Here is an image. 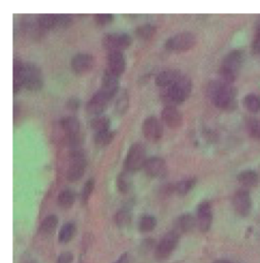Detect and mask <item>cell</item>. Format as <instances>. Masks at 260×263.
<instances>
[{
	"instance_id": "obj_1",
	"label": "cell",
	"mask_w": 260,
	"mask_h": 263,
	"mask_svg": "<svg viewBox=\"0 0 260 263\" xmlns=\"http://www.w3.org/2000/svg\"><path fill=\"white\" fill-rule=\"evenodd\" d=\"M207 95L211 102L218 109L229 110L235 104V89L232 85H228L219 80L213 81L209 84Z\"/></svg>"
},
{
	"instance_id": "obj_2",
	"label": "cell",
	"mask_w": 260,
	"mask_h": 263,
	"mask_svg": "<svg viewBox=\"0 0 260 263\" xmlns=\"http://www.w3.org/2000/svg\"><path fill=\"white\" fill-rule=\"evenodd\" d=\"M191 90V80L186 76H182L181 79L175 83L173 86L161 88V100L166 106L176 107L177 105L184 103L189 98Z\"/></svg>"
},
{
	"instance_id": "obj_3",
	"label": "cell",
	"mask_w": 260,
	"mask_h": 263,
	"mask_svg": "<svg viewBox=\"0 0 260 263\" xmlns=\"http://www.w3.org/2000/svg\"><path fill=\"white\" fill-rule=\"evenodd\" d=\"M243 60H244V56L242 51L233 50L229 52L222 59L221 65L219 67L218 80L228 85H233L238 77Z\"/></svg>"
},
{
	"instance_id": "obj_4",
	"label": "cell",
	"mask_w": 260,
	"mask_h": 263,
	"mask_svg": "<svg viewBox=\"0 0 260 263\" xmlns=\"http://www.w3.org/2000/svg\"><path fill=\"white\" fill-rule=\"evenodd\" d=\"M87 169V157L82 148L71 149L66 178L70 182L79 181L85 175Z\"/></svg>"
},
{
	"instance_id": "obj_5",
	"label": "cell",
	"mask_w": 260,
	"mask_h": 263,
	"mask_svg": "<svg viewBox=\"0 0 260 263\" xmlns=\"http://www.w3.org/2000/svg\"><path fill=\"white\" fill-rule=\"evenodd\" d=\"M22 81L23 88L31 90L38 91L43 88L44 80L41 69L34 63L26 62L23 65L22 71Z\"/></svg>"
},
{
	"instance_id": "obj_6",
	"label": "cell",
	"mask_w": 260,
	"mask_h": 263,
	"mask_svg": "<svg viewBox=\"0 0 260 263\" xmlns=\"http://www.w3.org/2000/svg\"><path fill=\"white\" fill-rule=\"evenodd\" d=\"M145 158V147L140 142H134L127 152L125 161H124V170L130 174L135 173L143 168Z\"/></svg>"
},
{
	"instance_id": "obj_7",
	"label": "cell",
	"mask_w": 260,
	"mask_h": 263,
	"mask_svg": "<svg viewBox=\"0 0 260 263\" xmlns=\"http://www.w3.org/2000/svg\"><path fill=\"white\" fill-rule=\"evenodd\" d=\"M180 240V234L172 230L168 232L158 243L155 250V255L159 260H166L173 254Z\"/></svg>"
},
{
	"instance_id": "obj_8",
	"label": "cell",
	"mask_w": 260,
	"mask_h": 263,
	"mask_svg": "<svg viewBox=\"0 0 260 263\" xmlns=\"http://www.w3.org/2000/svg\"><path fill=\"white\" fill-rule=\"evenodd\" d=\"M195 44V35L190 32H183L170 37L165 43V48L172 52H186L192 49Z\"/></svg>"
},
{
	"instance_id": "obj_9",
	"label": "cell",
	"mask_w": 260,
	"mask_h": 263,
	"mask_svg": "<svg viewBox=\"0 0 260 263\" xmlns=\"http://www.w3.org/2000/svg\"><path fill=\"white\" fill-rule=\"evenodd\" d=\"M102 44L109 52L120 51L127 49L131 44V37L125 33H111L104 36Z\"/></svg>"
},
{
	"instance_id": "obj_10",
	"label": "cell",
	"mask_w": 260,
	"mask_h": 263,
	"mask_svg": "<svg viewBox=\"0 0 260 263\" xmlns=\"http://www.w3.org/2000/svg\"><path fill=\"white\" fill-rule=\"evenodd\" d=\"M142 133L148 141L158 142L163 137V124L157 117L150 116L142 123Z\"/></svg>"
},
{
	"instance_id": "obj_11",
	"label": "cell",
	"mask_w": 260,
	"mask_h": 263,
	"mask_svg": "<svg viewBox=\"0 0 260 263\" xmlns=\"http://www.w3.org/2000/svg\"><path fill=\"white\" fill-rule=\"evenodd\" d=\"M233 206L236 213L241 217H247L252 210V200L247 189L238 190L233 197Z\"/></svg>"
},
{
	"instance_id": "obj_12",
	"label": "cell",
	"mask_w": 260,
	"mask_h": 263,
	"mask_svg": "<svg viewBox=\"0 0 260 263\" xmlns=\"http://www.w3.org/2000/svg\"><path fill=\"white\" fill-rule=\"evenodd\" d=\"M95 59L91 54L87 52H81L76 54L70 61V66L73 72L78 74H85L90 71L94 67Z\"/></svg>"
},
{
	"instance_id": "obj_13",
	"label": "cell",
	"mask_w": 260,
	"mask_h": 263,
	"mask_svg": "<svg viewBox=\"0 0 260 263\" xmlns=\"http://www.w3.org/2000/svg\"><path fill=\"white\" fill-rule=\"evenodd\" d=\"M197 227L202 233L210 231L213 223V210L209 201H202L197 206L196 212Z\"/></svg>"
},
{
	"instance_id": "obj_14",
	"label": "cell",
	"mask_w": 260,
	"mask_h": 263,
	"mask_svg": "<svg viewBox=\"0 0 260 263\" xmlns=\"http://www.w3.org/2000/svg\"><path fill=\"white\" fill-rule=\"evenodd\" d=\"M111 100L112 99H110L101 89H99L87 101L86 109L88 113L99 116L101 113L105 111V109L108 107Z\"/></svg>"
},
{
	"instance_id": "obj_15",
	"label": "cell",
	"mask_w": 260,
	"mask_h": 263,
	"mask_svg": "<svg viewBox=\"0 0 260 263\" xmlns=\"http://www.w3.org/2000/svg\"><path fill=\"white\" fill-rule=\"evenodd\" d=\"M142 169L146 175L155 178V177H161L166 174L167 165L164 159L160 157H151L146 159Z\"/></svg>"
},
{
	"instance_id": "obj_16",
	"label": "cell",
	"mask_w": 260,
	"mask_h": 263,
	"mask_svg": "<svg viewBox=\"0 0 260 263\" xmlns=\"http://www.w3.org/2000/svg\"><path fill=\"white\" fill-rule=\"evenodd\" d=\"M163 122L171 129H178L182 126L183 115L182 113L172 106H165L161 114Z\"/></svg>"
},
{
	"instance_id": "obj_17",
	"label": "cell",
	"mask_w": 260,
	"mask_h": 263,
	"mask_svg": "<svg viewBox=\"0 0 260 263\" xmlns=\"http://www.w3.org/2000/svg\"><path fill=\"white\" fill-rule=\"evenodd\" d=\"M119 77L112 73L109 69L105 70L102 77V84H101V90L107 95L110 99H113L114 96L119 90Z\"/></svg>"
},
{
	"instance_id": "obj_18",
	"label": "cell",
	"mask_w": 260,
	"mask_h": 263,
	"mask_svg": "<svg viewBox=\"0 0 260 263\" xmlns=\"http://www.w3.org/2000/svg\"><path fill=\"white\" fill-rule=\"evenodd\" d=\"M126 68V60L122 52L111 51L108 54V69L117 77L124 73Z\"/></svg>"
},
{
	"instance_id": "obj_19",
	"label": "cell",
	"mask_w": 260,
	"mask_h": 263,
	"mask_svg": "<svg viewBox=\"0 0 260 263\" xmlns=\"http://www.w3.org/2000/svg\"><path fill=\"white\" fill-rule=\"evenodd\" d=\"M183 74L177 69H169L162 71L156 78V84L161 88H168L177 83Z\"/></svg>"
},
{
	"instance_id": "obj_20",
	"label": "cell",
	"mask_w": 260,
	"mask_h": 263,
	"mask_svg": "<svg viewBox=\"0 0 260 263\" xmlns=\"http://www.w3.org/2000/svg\"><path fill=\"white\" fill-rule=\"evenodd\" d=\"M197 226L196 219L190 214H184L180 216L175 222V231L180 235L191 232Z\"/></svg>"
},
{
	"instance_id": "obj_21",
	"label": "cell",
	"mask_w": 260,
	"mask_h": 263,
	"mask_svg": "<svg viewBox=\"0 0 260 263\" xmlns=\"http://www.w3.org/2000/svg\"><path fill=\"white\" fill-rule=\"evenodd\" d=\"M59 126L64 132L65 135H72V134H78L81 133V124L80 121L72 116H67L63 117L59 121Z\"/></svg>"
},
{
	"instance_id": "obj_22",
	"label": "cell",
	"mask_w": 260,
	"mask_h": 263,
	"mask_svg": "<svg viewBox=\"0 0 260 263\" xmlns=\"http://www.w3.org/2000/svg\"><path fill=\"white\" fill-rule=\"evenodd\" d=\"M77 195L71 189H63L57 196V204L61 209H69L76 202Z\"/></svg>"
},
{
	"instance_id": "obj_23",
	"label": "cell",
	"mask_w": 260,
	"mask_h": 263,
	"mask_svg": "<svg viewBox=\"0 0 260 263\" xmlns=\"http://www.w3.org/2000/svg\"><path fill=\"white\" fill-rule=\"evenodd\" d=\"M238 181H239L240 184H242V186L245 187V189L246 188H251V187H254L258 184L259 176L255 171L246 170V171L241 172L238 175Z\"/></svg>"
},
{
	"instance_id": "obj_24",
	"label": "cell",
	"mask_w": 260,
	"mask_h": 263,
	"mask_svg": "<svg viewBox=\"0 0 260 263\" xmlns=\"http://www.w3.org/2000/svg\"><path fill=\"white\" fill-rule=\"evenodd\" d=\"M89 125H90V128L96 133L107 132V130H110L111 121H110L109 117L99 115V116H97V117H95L90 120Z\"/></svg>"
},
{
	"instance_id": "obj_25",
	"label": "cell",
	"mask_w": 260,
	"mask_h": 263,
	"mask_svg": "<svg viewBox=\"0 0 260 263\" xmlns=\"http://www.w3.org/2000/svg\"><path fill=\"white\" fill-rule=\"evenodd\" d=\"M195 185H196V179L193 177L180 180L175 184V192L180 196H184L188 194L194 188Z\"/></svg>"
},
{
	"instance_id": "obj_26",
	"label": "cell",
	"mask_w": 260,
	"mask_h": 263,
	"mask_svg": "<svg viewBox=\"0 0 260 263\" xmlns=\"http://www.w3.org/2000/svg\"><path fill=\"white\" fill-rule=\"evenodd\" d=\"M76 231H77V228L73 222L64 223L58 233V241L62 244H66L70 242L76 234Z\"/></svg>"
},
{
	"instance_id": "obj_27",
	"label": "cell",
	"mask_w": 260,
	"mask_h": 263,
	"mask_svg": "<svg viewBox=\"0 0 260 263\" xmlns=\"http://www.w3.org/2000/svg\"><path fill=\"white\" fill-rule=\"evenodd\" d=\"M24 62L20 59L15 58L13 62V93L20 91L23 88V81H22V71H23Z\"/></svg>"
},
{
	"instance_id": "obj_28",
	"label": "cell",
	"mask_w": 260,
	"mask_h": 263,
	"mask_svg": "<svg viewBox=\"0 0 260 263\" xmlns=\"http://www.w3.org/2000/svg\"><path fill=\"white\" fill-rule=\"evenodd\" d=\"M38 25L43 30H51L58 27V14H41L38 16Z\"/></svg>"
},
{
	"instance_id": "obj_29",
	"label": "cell",
	"mask_w": 260,
	"mask_h": 263,
	"mask_svg": "<svg viewBox=\"0 0 260 263\" xmlns=\"http://www.w3.org/2000/svg\"><path fill=\"white\" fill-rule=\"evenodd\" d=\"M130 173L127 171L123 170L121 173H119V175L117 176L116 179V185H117V189L119 190L120 193L126 194L131 188V177Z\"/></svg>"
},
{
	"instance_id": "obj_30",
	"label": "cell",
	"mask_w": 260,
	"mask_h": 263,
	"mask_svg": "<svg viewBox=\"0 0 260 263\" xmlns=\"http://www.w3.org/2000/svg\"><path fill=\"white\" fill-rule=\"evenodd\" d=\"M156 33H157V27L152 24L141 25L135 30V35L142 40H148L153 38Z\"/></svg>"
},
{
	"instance_id": "obj_31",
	"label": "cell",
	"mask_w": 260,
	"mask_h": 263,
	"mask_svg": "<svg viewBox=\"0 0 260 263\" xmlns=\"http://www.w3.org/2000/svg\"><path fill=\"white\" fill-rule=\"evenodd\" d=\"M157 223L158 221L154 216L145 215V216H142L138 221V230L141 233H148L155 230V228L157 227Z\"/></svg>"
},
{
	"instance_id": "obj_32",
	"label": "cell",
	"mask_w": 260,
	"mask_h": 263,
	"mask_svg": "<svg viewBox=\"0 0 260 263\" xmlns=\"http://www.w3.org/2000/svg\"><path fill=\"white\" fill-rule=\"evenodd\" d=\"M57 224H58V218L55 215H51L43 219L39 230L44 235H50L55 231Z\"/></svg>"
},
{
	"instance_id": "obj_33",
	"label": "cell",
	"mask_w": 260,
	"mask_h": 263,
	"mask_svg": "<svg viewBox=\"0 0 260 263\" xmlns=\"http://www.w3.org/2000/svg\"><path fill=\"white\" fill-rule=\"evenodd\" d=\"M243 104L244 107L252 113L260 112V98L255 93L247 95L243 100Z\"/></svg>"
},
{
	"instance_id": "obj_34",
	"label": "cell",
	"mask_w": 260,
	"mask_h": 263,
	"mask_svg": "<svg viewBox=\"0 0 260 263\" xmlns=\"http://www.w3.org/2000/svg\"><path fill=\"white\" fill-rule=\"evenodd\" d=\"M115 135H116V132L112 130L99 132L95 134L94 140L98 145H107L112 142V140L115 138Z\"/></svg>"
},
{
	"instance_id": "obj_35",
	"label": "cell",
	"mask_w": 260,
	"mask_h": 263,
	"mask_svg": "<svg viewBox=\"0 0 260 263\" xmlns=\"http://www.w3.org/2000/svg\"><path fill=\"white\" fill-rule=\"evenodd\" d=\"M114 221L119 228L127 227L131 222V214L127 209H121L114 217Z\"/></svg>"
},
{
	"instance_id": "obj_36",
	"label": "cell",
	"mask_w": 260,
	"mask_h": 263,
	"mask_svg": "<svg viewBox=\"0 0 260 263\" xmlns=\"http://www.w3.org/2000/svg\"><path fill=\"white\" fill-rule=\"evenodd\" d=\"M94 189H95V180L92 178H90L85 183L82 193H81V201L84 205H87L88 203Z\"/></svg>"
},
{
	"instance_id": "obj_37",
	"label": "cell",
	"mask_w": 260,
	"mask_h": 263,
	"mask_svg": "<svg viewBox=\"0 0 260 263\" xmlns=\"http://www.w3.org/2000/svg\"><path fill=\"white\" fill-rule=\"evenodd\" d=\"M128 106H129V97L127 95V92L124 90L120 97L118 98L117 102H116V110H117V113H119L120 115L124 114L127 109H128Z\"/></svg>"
},
{
	"instance_id": "obj_38",
	"label": "cell",
	"mask_w": 260,
	"mask_h": 263,
	"mask_svg": "<svg viewBox=\"0 0 260 263\" xmlns=\"http://www.w3.org/2000/svg\"><path fill=\"white\" fill-rule=\"evenodd\" d=\"M83 134H72V135H65V143L71 148L77 149L81 148V144L83 143Z\"/></svg>"
},
{
	"instance_id": "obj_39",
	"label": "cell",
	"mask_w": 260,
	"mask_h": 263,
	"mask_svg": "<svg viewBox=\"0 0 260 263\" xmlns=\"http://www.w3.org/2000/svg\"><path fill=\"white\" fill-rule=\"evenodd\" d=\"M247 130L253 138H260V120L251 118L247 123Z\"/></svg>"
},
{
	"instance_id": "obj_40",
	"label": "cell",
	"mask_w": 260,
	"mask_h": 263,
	"mask_svg": "<svg viewBox=\"0 0 260 263\" xmlns=\"http://www.w3.org/2000/svg\"><path fill=\"white\" fill-rule=\"evenodd\" d=\"M95 22L100 26H106L113 22L114 15L111 13H98L94 15Z\"/></svg>"
},
{
	"instance_id": "obj_41",
	"label": "cell",
	"mask_w": 260,
	"mask_h": 263,
	"mask_svg": "<svg viewBox=\"0 0 260 263\" xmlns=\"http://www.w3.org/2000/svg\"><path fill=\"white\" fill-rule=\"evenodd\" d=\"M73 262V255L71 252L66 251V252H62L58 258L56 263H72Z\"/></svg>"
},
{
	"instance_id": "obj_42",
	"label": "cell",
	"mask_w": 260,
	"mask_h": 263,
	"mask_svg": "<svg viewBox=\"0 0 260 263\" xmlns=\"http://www.w3.org/2000/svg\"><path fill=\"white\" fill-rule=\"evenodd\" d=\"M252 50L255 54L260 56V32L259 33H255L253 44H252Z\"/></svg>"
},
{
	"instance_id": "obj_43",
	"label": "cell",
	"mask_w": 260,
	"mask_h": 263,
	"mask_svg": "<svg viewBox=\"0 0 260 263\" xmlns=\"http://www.w3.org/2000/svg\"><path fill=\"white\" fill-rule=\"evenodd\" d=\"M67 107H68L71 111H76V110H78L79 107H80V101H79L78 99L73 98V99H71V100L68 101Z\"/></svg>"
},
{
	"instance_id": "obj_44",
	"label": "cell",
	"mask_w": 260,
	"mask_h": 263,
	"mask_svg": "<svg viewBox=\"0 0 260 263\" xmlns=\"http://www.w3.org/2000/svg\"><path fill=\"white\" fill-rule=\"evenodd\" d=\"M113 263H130L129 255L128 253H123L121 256Z\"/></svg>"
},
{
	"instance_id": "obj_45",
	"label": "cell",
	"mask_w": 260,
	"mask_h": 263,
	"mask_svg": "<svg viewBox=\"0 0 260 263\" xmlns=\"http://www.w3.org/2000/svg\"><path fill=\"white\" fill-rule=\"evenodd\" d=\"M21 263H38L37 262V260H35V259H33V258H30V257H27V258H25L24 260H22V262Z\"/></svg>"
},
{
	"instance_id": "obj_46",
	"label": "cell",
	"mask_w": 260,
	"mask_h": 263,
	"mask_svg": "<svg viewBox=\"0 0 260 263\" xmlns=\"http://www.w3.org/2000/svg\"><path fill=\"white\" fill-rule=\"evenodd\" d=\"M260 32V16L258 20L255 23V33H259Z\"/></svg>"
},
{
	"instance_id": "obj_47",
	"label": "cell",
	"mask_w": 260,
	"mask_h": 263,
	"mask_svg": "<svg viewBox=\"0 0 260 263\" xmlns=\"http://www.w3.org/2000/svg\"><path fill=\"white\" fill-rule=\"evenodd\" d=\"M214 263H232L229 260H225V259H219V260H216Z\"/></svg>"
}]
</instances>
